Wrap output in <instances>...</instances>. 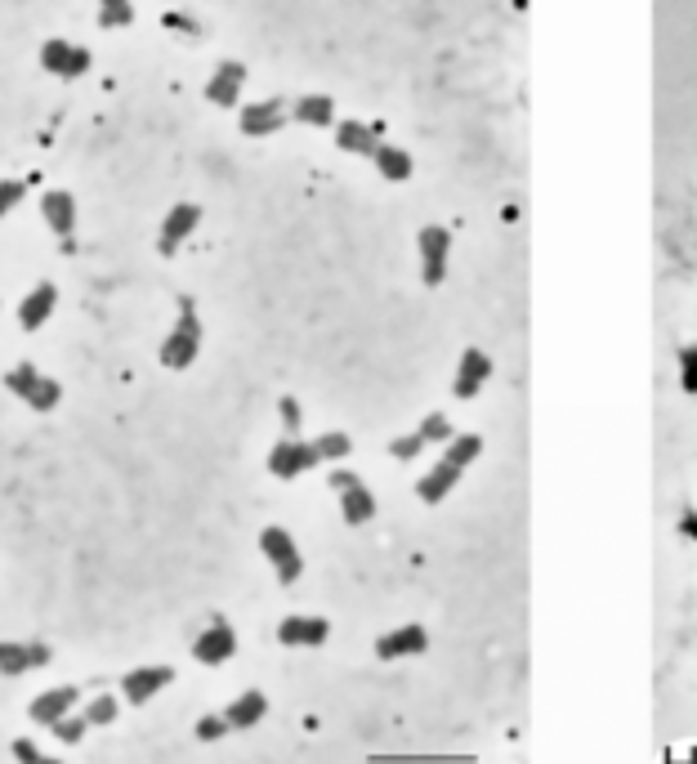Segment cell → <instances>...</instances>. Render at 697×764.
<instances>
[{"label":"cell","mask_w":697,"mask_h":764,"mask_svg":"<svg viewBox=\"0 0 697 764\" xmlns=\"http://www.w3.org/2000/svg\"><path fill=\"white\" fill-rule=\"evenodd\" d=\"M479 452H483V438H479V434H456L452 443L443 447V461H438L434 470H429L425 479L416 483V496H420L425 505H438V501H443V496L456 487V479L465 474V465L479 461Z\"/></svg>","instance_id":"1"},{"label":"cell","mask_w":697,"mask_h":764,"mask_svg":"<svg viewBox=\"0 0 697 764\" xmlns=\"http://www.w3.org/2000/svg\"><path fill=\"white\" fill-rule=\"evenodd\" d=\"M197 353H202V318H197V300L193 295H179V318H175V327L161 336L157 358H161V367L184 371V367H193L197 362Z\"/></svg>","instance_id":"2"},{"label":"cell","mask_w":697,"mask_h":764,"mask_svg":"<svg viewBox=\"0 0 697 764\" xmlns=\"http://www.w3.org/2000/svg\"><path fill=\"white\" fill-rule=\"evenodd\" d=\"M5 389L23 398L32 412H54V407L63 403V385H59V380H50V376H41L32 362H18V367H9V371H5Z\"/></svg>","instance_id":"3"},{"label":"cell","mask_w":697,"mask_h":764,"mask_svg":"<svg viewBox=\"0 0 697 764\" xmlns=\"http://www.w3.org/2000/svg\"><path fill=\"white\" fill-rule=\"evenodd\" d=\"M90 68H94V54L85 45L68 41V36H50L41 45V72L59 76V81H81Z\"/></svg>","instance_id":"4"},{"label":"cell","mask_w":697,"mask_h":764,"mask_svg":"<svg viewBox=\"0 0 697 764\" xmlns=\"http://www.w3.org/2000/svg\"><path fill=\"white\" fill-rule=\"evenodd\" d=\"M286 121H291V99H278V94L237 108V130H242L246 139H273Z\"/></svg>","instance_id":"5"},{"label":"cell","mask_w":697,"mask_h":764,"mask_svg":"<svg viewBox=\"0 0 697 764\" xmlns=\"http://www.w3.org/2000/svg\"><path fill=\"white\" fill-rule=\"evenodd\" d=\"M416 251H420V278H425V286H443L447 260H452V233L443 224H425L416 233Z\"/></svg>","instance_id":"6"},{"label":"cell","mask_w":697,"mask_h":764,"mask_svg":"<svg viewBox=\"0 0 697 764\" xmlns=\"http://www.w3.org/2000/svg\"><path fill=\"white\" fill-rule=\"evenodd\" d=\"M197 224H202V206L197 202H175L161 215V228H157V255H175L179 246L188 242V237L197 233Z\"/></svg>","instance_id":"7"},{"label":"cell","mask_w":697,"mask_h":764,"mask_svg":"<svg viewBox=\"0 0 697 764\" xmlns=\"http://www.w3.org/2000/svg\"><path fill=\"white\" fill-rule=\"evenodd\" d=\"M246 63L242 59H224V63H215V72L206 76V103H215V108H237L242 103V90H246Z\"/></svg>","instance_id":"8"},{"label":"cell","mask_w":697,"mask_h":764,"mask_svg":"<svg viewBox=\"0 0 697 764\" xmlns=\"http://www.w3.org/2000/svg\"><path fill=\"white\" fill-rule=\"evenodd\" d=\"M260 550H264V559L273 563V572H278L282 586L300 581L304 555L295 550V541H291V532H286V528H264V532H260Z\"/></svg>","instance_id":"9"},{"label":"cell","mask_w":697,"mask_h":764,"mask_svg":"<svg viewBox=\"0 0 697 764\" xmlns=\"http://www.w3.org/2000/svg\"><path fill=\"white\" fill-rule=\"evenodd\" d=\"M54 662V648L41 644V639H27V644H14V639H0V675H27L41 671V666Z\"/></svg>","instance_id":"10"},{"label":"cell","mask_w":697,"mask_h":764,"mask_svg":"<svg viewBox=\"0 0 697 764\" xmlns=\"http://www.w3.org/2000/svg\"><path fill=\"white\" fill-rule=\"evenodd\" d=\"M41 219L54 237L63 242V251H72V233H76V197L68 188H50L41 197Z\"/></svg>","instance_id":"11"},{"label":"cell","mask_w":697,"mask_h":764,"mask_svg":"<svg viewBox=\"0 0 697 764\" xmlns=\"http://www.w3.org/2000/svg\"><path fill=\"white\" fill-rule=\"evenodd\" d=\"M193 657L202 666H224L228 657H237V630L228 622H210L202 635L193 639Z\"/></svg>","instance_id":"12"},{"label":"cell","mask_w":697,"mask_h":764,"mask_svg":"<svg viewBox=\"0 0 697 764\" xmlns=\"http://www.w3.org/2000/svg\"><path fill=\"white\" fill-rule=\"evenodd\" d=\"M54 309H59V286H54V282H36L32 291L18 300V327H23V331H41L45 322L54 318Z\"/></svg>","instance_id":"13"},{"label":"cell","mask_w":697,"mask_h":764,"mask_svg":"<svg viewBox=\"0 0 697 764\" xmlns=\"http://www.w3.org/2000/svg\"><path fill=\"white\" fill-rule=\"evenodd\" d=\"M313 465H318V452H313V443H300V438H286V443H278L269 452L273 479H300V474L313 470Z\"/></svg>","instance_id":"14"},{"label":"cell","mask_w":697,"mask_h":764,"mask_svg":"<svg viewBox=\"0 0 697 764\" xmlns=\"http://www.w3.org/2000/svg\"><path fill=\"white\" fill-rule=\"evenodd\" d=\"M331 135H336V148H340V152L371 161V152H376V143H380V135H385V126H380V121H376V126H367V121L345 117V121H336V126H331Z\"/></svg>","instance_id":"15"},{"label":"cell","mask_w":697,"mask_h":764,"mask_svg":"<svg viewBox=\"0 0 697 764\" xmlns=\"http://www.w3.org/2000/svg\"><path fill=\"white\" fill-rule=\"evenodd\" d=\"M170 680H175V671H170V666H139V671H126L121 693H126L130 706H143V702H152V697L166 689Z\"/></svg>","instance_id":"16"},{"label":"cell","mask_w":697,"mask_h":764,"mask_svg":"<svg viewBox=\"0 0 697 764\" xmlns=\"http://www.w3.org/2000/svg\"><path fill=\"white\" fill-rule=\"evenodd\" d=\"M488 376H492V358H488V353H483V349H465L461 353V367H456V380H452V394L470 403V398L488 385Z\"/></svg>","instance_id":"17"},{"label":"cell","mask_w":697,"mask_h":764,"mask_svg":"<svg viewBox=\"0 0 697 764\" xmlns=\"http://www.w3.org/2000/svg\"><path fill=\"white\" fill-rule=\"evenodd\" d=\"M429 648V635H425V626H398V630H389V635H380L376 639V657H385V662H398V657H420Z\"/></svg>","instance_id":"18"},{"label":"cell","mask_w":697,"mask_h":764,"mask_svg":"<svg viewBox=\"0 0 697 764\" xmlns=\"http://www.w3.org/2000/svg\"><path fill=\"white\" fill-rule=\"evenodd\" d=\"M327 635H331L327 617H286L278 626V639L286 648H318V644H327Z\"/></svg>","instance_id":"19"},{"label":"cell","mask_w":697,"mask_h":764,"mask_svg":"<svg viewBox=\"0 0 697 764\" xmlns=\"http://www.w3.org/2000/svg\"><path fill=\"white\" fill-rule=\"evenodd\" d=\"M76 693L72 684H59V689H45V693H36L32 697V706H27V715H32L36 724H45L50 729L54 720H63V715H72V706H76Z\"/></svg>","instance_id":"20"},{"label":"cell","mask_w":697,"mask_h":764,"mask_svg":"<svg viewBox=\"0 0 697 764\" xmlns=\"http://www.w3.org/2000/svg\"><path fill=\"white\" fill-rule=\"evenodd\" d=\"M291 121L309 130H331L336 126V99L331 94H300V99H291Z\"/></svg>","instance_id":"21"},{"label":"cell","mask_w":697,"mask_h":764,"mask_svg":"<svg viewBox=\"0 0 697 764\" xmlns=\"http://www.w3.org/2000/svg\"><path fill=\"white\" fill-rule=\"evenodd\" d=\"M371 166H376L380 179H389V184H407L416 170L412 152L407 148H394V143H376V152H371Z\"/></svg>","instance_id":"22"},{"label":"cell","mask_w":697,"mask_h":764,"mask_svg":"<svg viewBox=\"0 0 697 764\" xmlns=\"http://www.w3.org/2000/svg\"><path fill=\"white\" fill-rule=\"evenodd\" d=\"M264 715H269V697H264L260 689H246V693L224 711V724H228V729H255Z\"/></svg>","instance_id":"23"},{"label":"cell","mask_w":697,"mask_h":764,"mask_svg":"<svg viewBox=\"0 0 697 764\" xmlns=\"http://www.w3.org/2000/svg\"><path fill=\"white\" fill-rule=\"evenodd\" d=\"M340 514H345L349 528H362L367 519H376V496L367 492V483H353L340 492Z\"/></svg>","instance_id":"24"},{"label":"cell","mask_w":697,"mask_h":764,"mask_svg":"<svg viewBox=\"0 0 697 764\" xmlns=\"http://www.w3.org/2000/svg\"><path fill=\"white\" fill-rule=\"evenodd\" d=\"M135 23V0H99V27L103 32H126Z\"/></svg>","instance_id":"25"},{"label":"cell","mask_w":697,"mask_h":764,"mask_svg":"<svg viewBox=\"0 0 697 764\" xmlns=\"http://www.w3.org/2000/svg\"><path fill=\"white\" fill-rule=\"evenodd\" d=\"M161 27L175 32L179 41H197V36H202V18L188 14V9H166V14H161Z\"/></svg>","instance_id":"26"},{"label":"cell","mask_w":697,"mask_h":764,"mask_svg":"<svg viewBox=\"0 0 697 764\" xmlns=\"http://www.w3.org/2000/svg\"><path fill=\"white\" fill-rule=\"evenodd\" d=\"M313 452H318V461H345V456L353 452V443H349V434L331 429V434L313 438Z\"/></svg>","instance_id":"27"},{"label":"cell","mask_w":697,"mask_h":764,"mask_svg":"<svg viewBox=\"0 0 697 764\" xmlns=\"http://www.w3.org/2000/svg\"><path fill=\"white\" fill-rule=\"evenodd\" d=\"M117 711H121V706H117V697H108V693H103V697H94V702L85 706V711H81V720L90 724V729H103V724H112V720H117Z\"/></svg>","instance_id":"28"},{"label":"cell","mask_w":697,"mask_h":764,"mask_svg":"<svg viewBox=\"0 0 697 764\" xmlns=\"http://www.w3.org/2000/svg\"><path fill=\"white\" fill-rule=\"evenodd\" d=\"M420 438H425V443H452V420H447L443 412H429L425 420H420V429H416Z\"/></svg>","instance_id":"29"},{"label":"cell","mask_w":697,"mask_h":764,"mask_svg":"<svg viewBox=\"0 0 697 764\" xmlns=\"http://www.w3.org/2000/svg\"><path fill=\"white\" fill-rule=\"evenodd\" d=\"M85 729H90V724H85L81 715H63V720H54V724H50V733H54L59 742H68V747H76V742L85 738Z\"/></svg>","instance_id":"30"},{"label":"cell","mask_w":697,"mask_h":764,"mask_svg":"<svg viewBox=\"0 0 697 764\" xmlns=\"http://www.w3.org/2000/svg\"><path fill=\"white\" fill-rule=\"evenodd\" d=\"M27 197V184L23 179H0V219L9 215V210H18Z\"/></svg>","instance_id":"31"},{"label":"cell","mask_w":697,"mask_h":764,"mask_svg":"<svg viewBox=\"0 0 697 764\" xmlns=\"http://www.w3.org/2000/svg\"><path fill=\"white\" fill-rule=\"evenodd\" d=\"M278 416H282V429H286V434H300V425H304V407H300V398H291V394H286V398H278Z\"/></svg>","instance_id":"32"},{"label":"cell","mask_w":697,"mask_h":764,"mask_svg":"<svg viewBox=\"0 0 697 764\" xmlns=\"http://www.w3.org/2000/svg\"><path fill=\"white\" fill-rule=\"evenodd\" d=\"M420 452H425V438L420 434H403V438L389 443V456H394V461H416Z\"/></svg>","instance_id":"33"},{"label":"cell","mask_w":697,"mask_h":764,"mask_svg":"<svg viewBox=\"0 0 697 764\" xmlns=\"http://www.w3.org/2000/svg\"><path fill=\"white\" fill-rule=\"evenodd\" d=\"M680 385L697 394V345H684L680 349Z\"/></svg>","instance_id":"34"},{"label":"cell","mask_w":697,"mask_h":764,"mask_svg":"<svg viewBox=\"0 0 697 764\" xmlns=\"http://www.w3.org/2000/svg\"><path fill=\"white\" fill-rule=\"evenodd\" d=\"M9 751H14V760H18V764H59V760L45 756V751H36V742H32V738H14V747H9Z\"/></svg>","instance_id":"35"},{"label":"cell","mask_w":697,"mask_h":764,"mask_svg":"<svg viewBox=\"0 0 697 764\" xmlns=\"http://www.w3.org/2000/svg\"><path fill=\"white\" fill-rule=\"evenodd\" d=\"M193 733H197V742H219L228 733V724H224V715H202Z\"/></svg>","instance_id":"36"},{"label":"cell","mask_w":697,"mask_h":764,"mask_svg":"<svg viewBox=\"0 0 697 764\" xmlns=\"http://www.w3.org/2000/svg\"><path fill=\"white\" fill-rule=\"evenodd\" d=\"M331 492H345V487H353V483H362L358 479V474H353V470H331Z\"/></svg>","instance_id":"37"},{"label":"cell","mask_w":697,"mask_h":764,"mask_svg":"<svg viewBox=\"0 0 697 764\" xmlns=\"http://www.w3.org/2000/svg\"><path fill=\"white\" fill-rule=\"evenodd\" d=\"M680 532L697 546V510H684V514H680Z\"/></svg>","instance_id":"38"}]
</instances>
